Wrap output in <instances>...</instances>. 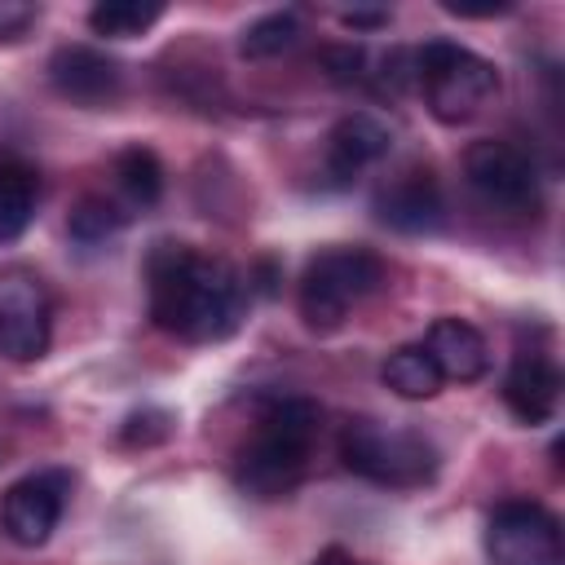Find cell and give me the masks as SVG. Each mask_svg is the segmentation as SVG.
<instances>
[{
	"mask_svg": "<svg viewBox=\"0 0 565 565\" xmlns=\"http://www.w3.org/2000/svg\"><path fill=\"white\" fill-rule=\"evenodd\" d=\"M512 4H450L446 0V13H459V18H494V13H508Z\"/></svg>",
	"mask_w": 565,
	"mask_h": 565,
	"instance_id": "obj_25",
	"label": "cell"
},
{
	"mask_svg": "<svg viewBox=\"0 0 565 565\" xmlns=\"http://www.w3.org/2000/svg\"><path fill=\"white\" fill-rule=\"evenodd\" d=\"M49 79H53V88H57L66 102L97 110V106H106V102L119 97V88H124V66H119L110 53L93 49V44H62V49H53V57H49Z\"/></svg>",
	"mask_w": 565,
	"mask_h": 565,
	"instance_id": "obj_10",
	"label": "cell"
},
{
	"mask_svg": "<svg viewBox=\"0 0 565 565\" xmlns=\"http://www.w3.org/2000/svg\"><path fill=\"white\" fill-rule=\"evenodd\" d=\"M40 18L35 4H22V0H0V40H18L31 22Z\"/></svg>",
	"mask_w": 565,
	"mask_h": 565,
	"instance_id": "obj_23",
	"label": "cell"
},
{
	"mask_svg": "<svg viewBox=\"0 0 565 565\" xmlns=\"http://www.w3.org/2000/svg\"><path fill=\"white\" fill-rule=\"evenodd\" d=\"M463 181L472 194L499 212H534L539 207V168L534 159L499 137H481L463 150Z\"/></svg>",
	"mask_w": 565,
	"mask_h": 565,
	"instance_id": "obj_8",
	"label": "cell"
},
{
	"mask_svg": "<svg viewBox=\"0 0 565 565\" xmlns=\"http://www.w3.org/2000/svg\"><path fill=\"white\" fill-rule=\"evenodd\" d=\"M375 216H380V225H388L397 234H433V230H441L446 203H441V190H437L433 172L411 168V172L393 177L375 194Z\"/></svg>",
	"mask_w": 565,
	"mask_h": 565,
	"instance_id": "obj_11",
	"label": "cell"
},
{
	"mask_svg": "<svg viewBox=\"0 0 565 565\" xmlns=\"http://www.w3.org/2000/svg\"><path fill=\"white\" fill-rule=\"evenodd\" d=\"M322 62H327V71H331L335 84H353V79H362V71H366V53H362L358 44L322 49Z\"/></svg>",
	"mask_w": 565,
	"mask_h": 565,
	"instance_id": "obj_22",
	"label": "cell"
},
{
	"mask_svg": "<svg viewBox=\"0 0 565 565\" xmlns=\"http://www.w3.org/2000/svg\"><path fill=\"white\" fill-rule=\"evenodd\" d=\"M393 146V128L371 115V110H353L344 119H335V128L327 132V177L331 181H349L358 172H366L371 163H380Z\"/></svg>",
	"mask_w": 565,
	"mask_h": 565,
	"instance_id": "obj_13",
	"label": "cell"
},
{
	"mask_svg": "<svg viewBox=\"0 0 565 565\" xmlns=\"http://www.w3.org/2000/svg\"><path fill=\"white\" fill-rule=\"evenodd\" d=\"M124 225H128V212H119V207H115L110 199H102V194H84V199L71 207V216H66V234H71L79 247H97V243L115 238Z\"/></svg>",
	"mask_w": 565,
	"mask_h": 565,
	"instance_id": "obj_20",
	"label": "cell"
},
{
	"mask_svg": "<svg viewBox=\"0 0 565 565\" xmlns=\"http://www.w3.org/2000/svg\"><path fill=\"white\" fill-rule=\"evenodd\" d=\"M340 459L353 477L388 490H415L437 477V446L424 433L380 419H349L340 433Z\"/></svg>",
	"mask_w": 565,
	"mask_h": 565,
	"instance_id": "obj_4",
	"label": "cell"
},
{
	"mask_svg": "<svg viewBox=\"0 0 565 565\" xmlns=\"http://www.w3.org/2000/svg\"><path fill=\"white\" fill-rule=\"evenodd\" d=\"M40 177L22 159H0V243H18L35 221Z\"/></svg>",
	"mask_w": 565,
	"mask_h": 565,
	"instance_id": "obj_15",
	"label": "cell"
},
{
	"mask_svg": "<svg viewBox=\"0 0 565 565\" xmlns=\"http://www.w3.org/2000/svg\"><path fill=\"white\" fill-rule=\"evenodd\" d=\"M309 565H358V561H353L344 547H322V552H318Z\"/></svg>",
	"mask_w": 565,
	"mask_h": 565,
	"instance_id": "obj_26",
	"label": "cell"
},
{
	"mask_svg": "<svg viewBox=\"0 0 565 565\" xmlns=\"http://www.w3.org/2000/svg\"><path fill=\"white\" fill-rule=\"evenodd\" d=\"M424 353L437 362L441 380H455V384H472L490 371V344L463 318H437L424 335Z\"/></svg>",
	"mask_w": 565,
	"mask_h": 565,
	"instance_id": "obj_14",
	"label": "cell"
},
{
	"mask_svg": "<svg viewBox=\"0 0 565 565\" xmlns=\"http://www.w3.org/2000/svg\"><path fill=\"white\" fill-rule=\"evenodd\" d=\"M53 340V300L35 269L4 265L0 269V358L40 362Z\"/></svg>",
	"mask_w": 565,
	"mask_h": 565,
	"instance_id": "obj_6",
	"label": "cell"
},
{
	"mask_svg": "<svg viewBox=\"0 0 565 565\" xmlns=\"http://www.w3.org/2000/svg\"><path fill=\"white\" fill-rule=\"evenodd\" d=\"M561 388H565L561 366L547 353H516L512 366H508V375H503V406L521 424L539 428V424H547L556 415Z\"/></svg>",
	"mask_w": 565,
	"mask_h": 565,
	"instance_id": "obj_12",
	"label": "cell"
},
{
	"mask_svg": "<svg viewBox=\"0 0 565 565\" xmlns=\"http://www.w3.org/2000/svg\"><path fill=\"white\" fill-rule=\"evenodd\" d=\"M340 22H344L349 31H371V26H384L388 13H384V9H349V13H340Z\"/></svg>",
	"mask_w": 565,
	"mask_h": 565,
	"instance_id": "obj_24",
	"label": "cell"
},
{
	"mask_svg": "<svg viewBox=\"0 0 565 565\" xmlns=\"http://www.w3.org/2000/svg\"><path fill=\"white\" fill-rule=\"evenodd\" d=\"M159 18H163V4H159V0H102V4L88 9L93 35H106V40L141 35V31H150Z\"/></svg>",
	"mask_w": 565,
	"mask_h": 565,
	"instance_id": "obj_18",
	"label": "cell"
},
{
	"mask_svg": "<svg viewBox=\"0 0 565 565\" xmlns=\"http://www.w3.org/2000/svg\"><path fill=\"white\" fill-rule=\"evenodd\" d=\"M66 494H71V477L62 468H35L22 481H13L4 490L0 503V521L4 534L18 547H44L66 512Z\"/></svg>",
	"mask_w": 565,
	"mask_h": 565,
	"instance_id": "obj_9",
	"label": "cell"
},
{
	"mask_svg": "<svg viewBox=\"0 0 565 565\" xmlns=\"http://www.w3.org/2000/svg\"><path fill=\"white\" fill-rule=\"evenodd\" d=\"M300 35H305V31H300V18H296L291 9H278V13H265V18H256V22L243 26L238 53H243V57H278V53H287V49H296Z\"/></svg>",
	"mask_w": 565,
	"mask_h": 565,
	"instance_id": "obj_19",
	"label": "cell"
},
{
	"mask_svg": "<svg viewBox=\"0 0 565 565\" xmlns=\"http://www.w3.org/2000/svg\"><path fill=\"white\" fill-rule=\"evenodd\" d=\"M380 282H384V260L371 247H327L309 256L300 287H296L305 327L309 331L344 327L349 309L362 305L371 291H380Z\"/></svg>",
	"mask_w": 565,
	"mask_h": 565,
	"instance_id": "obj_5",
	"label": "cell"
},
{
	"mask_svg": "<svg viewBox=\"0 0 565 565\" xmlns=\"http://www.w3.org/2000/svg\"><path fill=\"white\" fill-rule=\"evenodd\" d=\"M322 433V411L309 397H274L252 437L234 450V481L252 499H282L300 486L313 441Z\"/></svg>",
	"mask_w": 565,
	"mask_h": 565,
	"instance_id": "obj_2",
	"label": "cell"
},
{
	"mask_svg": "<svg viewBox=\"0 0 565 565\" xmlns=\"http://www.w3.org/2000/svg\"><path fill=\"white\" fill-rule=\"evenodd\" d=\"M247 296L252 287L221 256H203L177 238H163L146 252L150 322L185 344H216L234 335L247 313Z\"/></svg>",
	"mask_w": 565,
	"mask_h": 565,
	"instance_id": "obj_1",
	"label": "cell"
},
{
	"mask_svg": "<svg viewBox=\"0 0 565 565\" xmlns=\"http://www.w3.org/2000/svg\"><path fill=\"white\" fill-rule=\"evenodd\" d=\"M172 433V415L168 411H137V415H128L124 419V441L128 446H154V441H163Z\"/></svg>",
	"mask_w": 565,
	"mask_h": 565,
	"instance_id": "obj_21",
	"label": "cell"
},
{
	"mask_svg": "<svg viewBox=\"0 0 565 565\" xmlns=\"http://www.w3.org/2000/svg\"><path fill=\"white\" fill-rule=\"evenodd\" d=\"M380 380H384V388L388 393H397V397H406V402H428V397H437L441 393V371H437V362L424 353V344H402V349H393L388 358H384V366H380Z\"/></svg>",
	"mask_w": 565,
	"mask_h": 565,
	"instance_id": "obj_16",
	"label": "cell"
},
{
	"mask_svg": "<svg viewBox=\"0 0 565 565\" xmlns=\"http://www.w3.org/2000/svg\"><path fill=\"white\" fill-rule=\"evenodd\" d=\"M490 565H565V539L556 512L534 499H508L486 521Z\"/></svg>",
	"mask_w": 565,
	"mask_h": 565,
	"instance_id": "obj_7",
	"label": "cell"
},
{
	"mask_svg": "<svg viewBox=\"0 0 565 565\" xmlns=\"http://www.w3.org/2000/svg\"><path fill=\"white\" fill-rule=\"evenodd\" d=\"M115 172V185L119 194L132 203V207H154L163 199V163L150 146H124L110 163Z\"/></svg>",
	"mask_w": 565,
	"mask_h": 565,
	"instance_id": "obj_17",
	"label": "cell"
},
{
	"mask_svg": "<svg viewBox=\"0 0 565 565\" xmlns=\"http://www.w3.org/2000/svg\"><path fill=\"white\" fill-rule=\"evenodd\" d=\"M415 84L424 93V106L437 124H468L499 97V71L490 57L455 44V40H428L415 57Z\"/></svg>",
	"mask_w": 565,
	"mask_h": 565,
	"instance_id": "obj_3",
	"label": "cell"
}]
</instances>
